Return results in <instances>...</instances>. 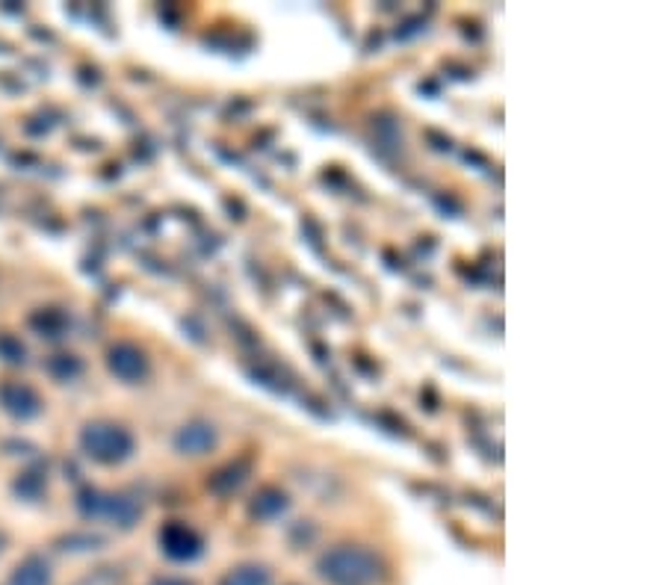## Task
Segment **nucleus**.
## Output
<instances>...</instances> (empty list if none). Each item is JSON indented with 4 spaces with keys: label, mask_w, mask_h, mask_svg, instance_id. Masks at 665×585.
<instances>
[{
    "label": "nucleus",
    "mask_w": 665,
    "mask_h": 585,
    "mask_svg": "<svg viewBox=\"0 0 665 585\" xmlns=\"http://www.w3.org/2000/svg\"><path fill=\"white\" fill-rule=\"evenodd\" d=\"M10 585H50V565L42 555H27L12 571Z\"/></svg>",
    "instance_id": "10"
},
{
    "label": "nucleus",
    "mask_w": 665,
    "mask_h": 585,
    "mask_svg": "<svg viewBox=\"0 0 665 585\" xmlns=\"http://www.w3.org/2000/svg\"><path fill=\"white\" fill-rule=\"evenodd\" d=\"M0 352L7 355V361H24V347L12 338H0Z\"/></svg>",
    "instance_id": "14"
},
{
    "label": "nucleus",
    "mask_w": 665,
    "mask_h": 585,
    "mask_svg": "<svg viewBox=\"0 0 665 585\" xmlns=\"http://www.w3.org/2000/svg\"><path fill=\"white\" fill-rule=\"evenodd\" d=\"M248 473H252V461H248V458H237V461H229L225 467H219L217 473L210 477L208 488L219 496H231L234 491L243 488V482L248 479Z\"/></svg>",
    "instance_id": "8"
},
{
    "label": "nucleus",
    "mask_w": 665,
    "mask_h": 585,
    "mask_svg": "<svg viewBox=\"0 0 665 585\" xmlns=\"http://www.w3.org/2000/svg\"><path fill=\"white\" fill-rule=\"evenodd\" d=\"M48 370L57 378H71V376H78V373H80V361L74 355H57L48 364Z\"/></svg>",
    "instance_id": "13"
},
{
    "label": "nucleus",
    "mask_w": 665,
    "mask_h": 585,
    "mask_svg": "<svg viewBox=\"0 0 665 585\" xmlns=\"http://www.w3.org/2000/svg\"><path fill=\"white\" fill-rule=\"evenodd\" d=\"M149 585H192L187 583V580H178V576H160V580H154V583Z\"/></svg>",
    "instance_id": "15"
},
{
    "label": "nucleus",
    "mask_w": 665,
    "mask_h": 585,
    "mask_svg": "<svg viewBox=\"0 0 665 585\" xmlns=\"http://www.w3.org/2000/svg\"><path fill=\"white\" fill-rule=\"evenodd\" d=\"M272 583V576H269V571L264 565H237L234 571H229V574L222 576V583L219 585H269Z\"/></svg>",
    "instance_id": "11"
},
{
    "label": "nucleus",
    "mask_w": 665,
    "mask_h": 585,
    "mask_svg": "<svg viewBox=\"0 0 665 585\" xmlns=\"http://www.w3.org/2000/svg\"><path fill=\"white\" fill-rule=\"evenodd\" d=\"M160 550L170 555L172 562H192L205 553V541L192 526L172 520L160 529Z\"/></svg>",
    "instance_id": "4"
},
{
    "label": "nucleus",
    "mask_w": 665,
    "mask_h": 585,
    "mask_svg": "<svg viewBox=\"0 0 665 585\" xmlns=\"http://www.w3.org/2000/svg\"><path fill=\"white\" fill-rule=\"evenodd\" d=\"M217 429L205 423V420H192L187 426L178 429L175 435V449L184 456H205L210 449L217 447Z\"/></svg>",
    "instance_id": "7"
},
{
    "label": "nucleus",
    "mask_w": 665,
    "mask_h": 585,
    "mask_svg": "<svg viewBox=\"0 0 665 585\" xmlns=\"http://www.w3.org/2000/svg\"><path fill=\"white\" fill-rule=\"evenodd\" d=\"M319 576L328 585H376L385 580V565L370 547L338 545L319 555Z\"/></svg>",
    "instance_id": "1"
},
{
    "label": "nucleus",
    "mask_w": 665,
    "mask_h": 585,
    "mask_svg": "<svg viewBox=\"0 0 665 585\" xmlns=\"http://www.w3.org/2000/svg\"><path fill=\"white\" fill-rule=\"evenodd\" d=\"M80 447L98 465H121L133 453V435L113 420H92L80 432Z\"/></svg>",
    "instance_id": "2"
},
{
    "label": "nucleus",
    "mask_w": 665,
    "mask_h": 585,
    "mask_svg": "<svg viewBox=\"0 0 665 585\" xmlns=\"http://www.w3.org/2000/svg\"><path fill=\"white\" fill-rule=\"evenodd\" d=\"M0 406L15 420H33L42 411V399L36 387L24 385V382H3L0 385Z\"/></svg>",
    "instance_id": "6"
},
{
    "label": "nucleus",
    "mask_w": 665,
    "mask_h": 585,
    "mask_svg": "<svg viewBox=\"0 0 665 585\" xmlns=\"http://www.w3.org/2000/svg\"><path fill=\"white\" fill-rule=\"evenodd\" d=\"M33 326L39 328L42 335H48V338H60V328L66 326V319L57 311H45L39 317H33Z\"/></svg>",
    "instance_id": "12"
},
{
    "label": "nucleus",
    "mask_w": 665,
    "mask_h": 585,
    "mask_svg": "<svg viewBox=\"0 0 665 585\" xmlns=\"http://www.w3.org/2000/svg\"><path fill=\"white\" fill-rule=\"evenodd\" d=\"M107 367L113 376L133 385V382H142V378L149 376V358L133 343H116L107 352Z\"/></svg>",
    "instance_id": "5"
},
{
    "label": "nucleus",
    "mask_w": 665,
    "mask_h": 585,
    "mask_svg": "<svg viewBox=\"0 0 665 585\" xmlns=\"http://www.w3.org/2000/svg\"><path fill=\"white\" fill-rule=\"evenodd\" d=\"M290 500L288 494L281 491V488H260L258 494L252 496V503H248V515L255 517V520H276V517H281L284 512H288Z\"/></svg>",
    "instance_id": "9"
},
{
    "label": "nucleus",
    "mask_w": 665,
    "mask_h": 585,
    "mask_svg": "<svg viewBox=\"0 0 665 585\" xmlns=\"http://www.w3.org/2000/svg\"><path fill=\"white\" fill-rule=\"evenodd\" d=\"M3 547H7V536L0 533V553H3Z\"/></svg>",
    "instance_id": "16"
},
{
    "label": "nucleus",
    "mask_w": 665,
    "mask_h": 585,
    "mask_svg": "<svg viewBox=\"0 0 665 585\" xmlns=\"http://www.w3.org/2000/svg\"><path fill=\"white\" fill-rule=\"evenodd\" d=\"M80 515L90 520H109V524L133 526L140 520L142 508L140 503H133L130 496L121 494H101V491H83L80 494Z\"/></svg>",
    "instance_id": "3"
}]
</instances>
